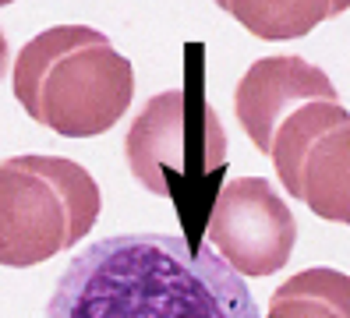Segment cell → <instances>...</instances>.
Listing matches in <instances>:
<instances>
[{
  "label": "cell",
  "mask_w": 350,
  "mask_h": 318,
  "mask_svg": "<svg viewBox=\"0 0 350 318\" xmlns=\"http://www.w3.org/2000/svg\"><path fill=\"white\" fill-rule=\"evenodd\" d=\"M43 318H262L241 272L213 244L117 233L71 259Z\"/></svg>",
  "instance_id": "1"
},
{
  "label": "cell",
  "mask_w": 350,
  "mask_h": 318,
  "mask_svg": "<svg viewBox=\"0 0 350 318\" xmlns=\"http://www.w3.org/2000/svg\"><path fill=\"white\" fill-rule=\"evenodd\" d=\"M22 110L64 138H96L128 114L135 68L89 25H53L29 39L11 78Z\"/></svg>",
  "instance_id": "2"
},
{
  "label": "cell",
  "mask_w": 350,
  "mask_h": 318,
  "mask_svg": "<svg viewBox=\"0 0 350 318\" xmlns=\"http://www.w3.org/2000/svg\"><path fill=\"white\" fill-rule=\"evenodd\" d=\"M124 156L138 184L177 205L191 230L188 244L202 248L198 233H205L226 170V135L205 96L198 89L152 96L124 138Z\"/></svg>",
  "instance_id": "3"
},
{
  "label": "cell",
  "mask_w": 350,
  "mask_h": 318,
  "mask_svg": "<svg viewBox=\"0 0 350 318\" xmlns=\"http://www.w3.org/2000/svg\"><path fill=\"white\" fill-rule=\"evenodd\" d=\"M99 184L64 156H14L0 163V265L29 269L71 251L96 226Z\"/></svg>",
  "instance_id": "4"
},
{
  "label": "cell",
  "mask_w": 350,
  "mask_h": 318,
  "mask_svg": "<svg viewBox=\"0 0 350 318\" xmlns=\"http://www.w3.org/2000/svg\"><path fill=\"white\" fill-rule=\"evenodd\" d=\"M205 241L241 276H273L291 262L297 223L265 177H237L219 187Z\"/></svg>",
  "instance_id": "5"
},
{
  "label": "cell",
  "mask_w": 350,
  "mask_h": 318,
  "mask_svg": "<svg viewBox=\"0 0 350 318\" xmlns=\"http://www.w3.org/2000/svg\"><path fill=\"white\" fill-rule=\"evenodd\" d=\"M308 99H340L322 68L301 57H262L244 71L234 92V110L252 145L269 156L276 127Z\"/></svg>",
  "instance_id": "6"
},
{
  "label": "cell",
  "mask_w": 350,
  "mask_h": 318,
  "mask_svg": "<svg viewBox=\"0 0 350 318\" xmlns=\"http://www.w3.org/2000/svg\"><path fill=\"white\" fill-rule=\"evenodd\" d=\"M283 187L315 216L350 226V110L304 145Z\"/></svg>",
  "instance_id": "7"
},
{
  "label": "cell",
  "mask_w": 350,
  "mask_h": 318,
  "mask_svg": "<svg viewBox=\"0 0 350 318\" xmlns=\"http://www.w3.org/2000/svg\"><path fill=\"white\" fill-rule=\"evenodd\" d=\"M216 4L237 18L244 29L258 39H301L319 29L325 18H336V0H216Z\"/></svg>",
  "instance_id": "8"
},
{
  "label": "cell",
  "mask_w": 350,
  "mask_h": 318,
  "mask_svg": "<svg viewBox=\"0 0 350 318\" xmlns=\"http://www.w3.org/2000/svg\"><path fill=\"white\" fill-rule=\"evenodd\" d=\"M265 318H350V276L336 269H304L269 297Z\"/></svg>",
  "instance_id": "9"
},
{
  "label": "cell",
  "mask_w": 350,
  "mask_h": 318,
  "mask_svg": "<svg viewBox=\"0 0 350 318\" xmlns=\"http://www.w3.org/2000/svg\"><path fill=\"white\" fill-rule=\"evenodd\" d=\"M8 60H11V50H8L4 32H0V78H4V71H8Z\"/></svg>",
  "instance_id": "10"
},
{
  "label": "cell",
  "mask_w": 350,
  "mask_h": 318,
  "mask_svg": "<svg viewBox=\"0 0 350 318\" xmlns=\"http://www.w3.org/2000/svg\"><path fill=\"white\" fill-rule=\"evenodd\" d=\"M8 4H14V0H0V8H8Z\"/></svg>",
  "instance_id": "11"
}]
</instances>
